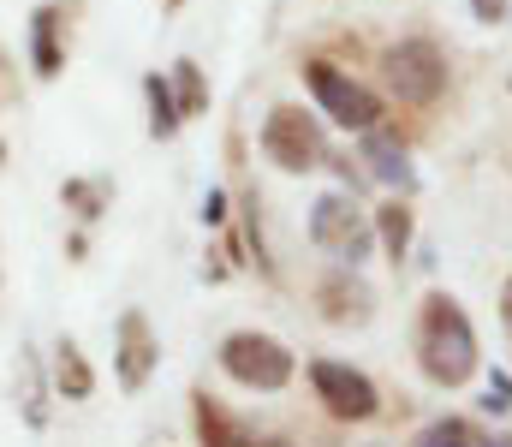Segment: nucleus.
<instances>
[{
	"instance_id": "nucleus-1",
	"label": "nucleus",
	"mask_w": 512,
	"mask_h": 447,
	"mask_svg": "<svg viewBox=\"0 0 512 447\" xmlns=\"http://www.w3.org/2000/svg\"><path fill=\"white\" fill-rule=\"evenodd\" d=\"M417 364H423V376L435 388L471 382V370H477V328L459 310V298H447V293L423 298V316H417Z\"/></svg>"
},
{
	"instance_id": "nucleus-2",
	"label": "nucleus",
	"mask_w": 512,
	"mask_h": 447,
	"mask_svg": "<svg viewBox=\"0 0 512 447\" xmlns=\"http://www.w3.org/2000/svg\"><path fill=\"white\" fill-rule=\"evenodd\" d=\"M304 84L316 90L322 114L346 132H376L382 126V96L370 84H358L352 72H340L334 60H304Z\"/></svg>"
},
{
	"instance_id": "nucleus-3",
	"label": "nucleus",
	"mask_w": 512,
	"mask_h": 447,
	"mask_svg": "<svg viewBox=\"0 0 512 447\" xmlns=\"http://www.w3.org/2000/svg\"><path fill=\"white\" fill-rule=\"evenodd\" d=\"M221 370L233 376V382H245V388H262V394H274V388H286L292 382V352L274 340V334H227L221 340Z\"/></svg>"
},
{
	"instance_id": "nucleus-4",
	"label": "nucleus",
	"mask_w": 512,
	"mask_h": 447,
	"mask_svg": "<svg viewBox=\"0 0 512 447\" xmlns=\"http://www.w3.org/2000/svg\"><path fill=\"white\" fill-rule=\"evenodd\" d=\"M387 90L411 108H429L441 90H447V60L429 36H411V42H393L387 48Z\"/></svg>"
},
{
	"instance_id": "nucleus-5",
	"label": "nucleus",
	"mask_w": 512,
	"mask_h": 447,
	"mask_svg": "<svg viewBox=\"0 0 512 447\" xmlns=\"http://www.w3.org/2000/svg\"><path fill=\"white\" fill-rule=\"evenodd\" d=\"M310 239L322 245V251H334L340 263H364L370 257V245H376V221L352 203V197H322L316 209H310Z\"/></svg>"
},
{
	"instance_id": "nucleus-6",
	"label": "nucleus",
	"mask_w": 512,
	"mask_h": 447,
	"mask_svg": "<svg viewBox=\"0 0 512 447\" xmlns=\"http://www.w3.org/2000/svg\"><path fill=\"white\" fill-rule=\"evenodd\" d=\"M262 155L280 173H310V167H322V126L304 108H274L262 126Z\"/></svg>"
},
{
	"instance_id": "nucleus-7",
	"label": "nucleus",
	"mask_w": 512,
	"mask_h": 447,
	"mask_svg": "<svg viewBox=\"0 0 512 447\" xmlns=\"http://www.w3.org/2000/svg\"><path fill=\"white\" fill-rule=\"evenodd\" d=\"M310 382H316V400H322L334 418H346V424H364V418H376V412H382L376 382H370L364 370H352V364L316 358V364H310Z\"/></svg>"
},
{
	"instance_id": "nucleus-8",
	"label": "nucleus",
	"mask_w": 512,
	"mask_h": 447,
	"mask_svg": "<svg viewBox=\"0 0 512 447\" xmlns=\"http://www.w3.org/2000/svg\"><path fill=\"white\" fill-rule=\"evenodd\" d=\"M155 358H161V352H155L149 322H143L137 310H126V316H120V388H131V394H137V388L149 382Z\"/></svg>"
},
{
	"instance_id": "nucleus-9",
	"label": "nucleus",
	"mask_w": 512,
	"mask_h": 447,
	"mask_svg": "<svg viewBox=\"0 0 512 447\" xmlns=\"http://www.w3.org/2000/svg\"><path fill=\"white\" fill-rule=\"evenodd\" d=\"M30 60H36L42 78H54L66 66V54H60V6H42L30 18Z\"/></svg>"
},
{
	"instance_id": "nucleus-10",
	"label": "nucleus",
	"mask_w": 512,
	"mask_h": 447,
	"mask_svg": "<svg viewBox=\"0 0 512 447\" xmlns=\"http://www.w3.org/2000/svg\"><path fill=\"white\" fill-rule=\"evenodd\" d=\"M54 382H60V394H66V400H90L96 376H90V364H84L78 340H60V346H54Z\"/></svg>"
},
{
	"instance_id": "nucleus-11",
	"label": "nucleus",
	"mask_w": 512,
	"mask_h": 447,
	"mask_svg": "<svg viewBox=\"0 0 512 447\" xmlns=\"http://www.w3.org/2000/svg\"><path fill=\"white\" fill-rule=\"evenodd\" d=\"M197 436H203V447H274V442H245L239 424H233L209 394H197Z\"/></svg>"
},
{
	"instance_id": "nucleus-12",
	"label": "nucleus",
	"mask_w": 512,
	"mask_h": 447,
	"mask_svg": "<svg viewBox=\"0 0 512 447\" xmlns=\"http://www.w3.org/2000/svg\"><path fill=\"white\" fill-rule=\"evenodd\" d=\"M143 96H149V132H155V138H173V132L185 126V114H179V102H173V84H167L161 72H149V78H143Z\"/></svg>"
},
{
	"instance_id": "nucleus-13",
	"label": "nucleus",
	"mask_w": 512,
	"mask_h": 447,
	"mask_svg": "<svg viewBox=\"0 0 512 447\" xmlns=\"http://www.w3.org/2000/svg\"><path fill=\"white\" fill-rule=\"evenodd\" d=\"M376 239H382V251L393 257V263H399V257L411 251V209H405L399 197L376 209Z\"/></svg>"
},
{
	"instance_id": "nucleus-14",
	"label": "nucleus",
	"mask_w": 512,
	"mask_h": 447,
	"mask_svg": "<svg viewBox=\"0 0 512 447\" xmlns=\"http://www.w3.org/2000/svg\"><path fill=\"white\" fill-rule=\"evenodd\" d=\"M364 138H370V167H376V179H387V185H411V161H405V149L393 144L382 126L364 132Z\"/></svg>"
},
{
	"instance_id": "nucleus-15",
	"label": "nucleus",
	"mask_w": 512,
	"mask_h": 447,
	"mask_svg": "<svg viewBox=\"0 0 512 447\" xmlns=\"http://www.w3.org/2000/svg\"><path fill=\"white\" fill-rule=\"evenodd\" d=\"M173 102H179V114H185V120L209 108V84H203L197 60H179V66H173Z\"/></svg>"
},
{
	"instance_id": "nucleus-16",
	"label": "nucleus",
	"mask_w": 512,
	"mask_h": 447,
	"mask_svg": "<svg viewBox=\"0 0 512 447\" xmlns=\"http://www.w3.org/2000/svg\"><path fill=\"white\" fill-rule=\"evenodd\" d=\"M417 447H483V436H477L465 418H441V424H429V430L417 436Z\"/></svg>"
},
{
	"instance_id": "nucleus-17",
	"label": "nucleus",
	"mask_w": 512,
	"mask_h": 447,
	"mask_svg": "<svg viewBox=\"0 0 512 447\" xmlns=\"http://www.w3.org/2000/svg\"><path fill=\"white\" fill-rule=\"evenodd\" d=\"M322 298H328V316H334V322L364 316V304H370V293H364V287H346V281H328V287H322Z\"/></svg>"
},
{
	"instance_id": "nucleus-18",
	"label": "nucleus",
	"mask_w": 512,
	"mask_h": 447,
	"mask_svg": "<svg viewBox=\"0 0 512 447\" xmlns=\"http://www.w3.org/2000/svg\"><path fill=\"white\" fill-rule=\"evenodd\" d=\"M66 203H78V215H102V191L96 185H84V179H66V191H60Z\"/></svg>"
},
{
	"instance_id": "nucleus-19",
	"label": "nucleus",
	"mask_w": 512,
	"mask_h": 447,
	"mask_svg": "<svg viewBox=\"0 0 512 447\" xmlns=\"http://www.w3.org/2000/svg\"><path fill=\"white\" fill-rule=\"evenodd\" d=\"M483 406H489V412H512V382H507V376H495V382H489V400H483Z\"/></svg>"
},
{
	"instance_id": "nucleus-20",
	"label": "nucleus",
	"mask_w": 512,
	"mask_h": 447,
	"mask_svg": "<svg viewBox=\"0 0 512 447\" xmlns=\"http://www.w3.org/2000/svg\"><path fill=\"white\" fill-rule=\"evenodd\" d=\"M471 12H477L483 24H501V18H507V0H471Z\"/></svg>"
},
{
	"instance_id": "nucleus-21",
	"label": "nucleus",
	"mask_w": 512,
	"mask_h": 447,
	"mask_svg": "<svg viewBox=\"0 0 512 447\" xmlns=\"http://www.w3.org/2000/svg\"><path fill=\"white\" fill-rule=\"evenodd\" d=\"M203 221H209V227H221V221H227V197H221V191H209V203H203Z\"/></svg>"
},
{
	"instance_id": "nucleus-22",
	"label": "nucleus",
	"mask_w": 512,
	"mask_h": 447,
	"mask_svg": "<svg viewBox=\"0 0 512 447\" xmlns=\"http://www.w3.org/2000/svg\"><path fill=\"white\" fill-rule=\"evenodd\" d=\"M501 316H507V328H512V281H507V293H501Z\"/></svg>"
},
{
	"instance_id": "nucleus-23",
	"label": "nucleus",
	"mask_w": 512,
	"mask_h": 447,
	"mask_svg": "<svg viewBox=\"0 0 512 447\" xmlns=\"http://www.w3.org/2000/svg\"><path fill=\"white\" fill-rule=\"evenodd\" d=\"M0 155H6V149H0Z\"/></svg>"
}]
</instances>
